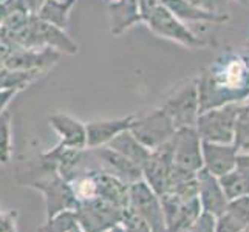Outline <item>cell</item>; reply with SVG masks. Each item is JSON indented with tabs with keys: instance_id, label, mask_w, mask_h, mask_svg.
<instances>
[{
	"instance_id": "1",
	"label": "cell",
	"mask_w": 249,
	"mask_h": 232,
	"mask_svg": "<svg viewBox=\"0 0 249 232\" xmlns=\"http://www.w3.org/2000/svg\"><path fill=\"white\" fill-rule=\"evenodd\" d=\"M200 113L249 101V65L242 51H226L196 76Z\"/></svg>"
},
{
	"instance_id": "2",
	"label": "cell",
	"mask_w": 249,
	"mask_h": 232,
	"mask_svg": "<svg viewBox=\"0 0 249 232\" xmlns=\"http://www.w3.org/2000/svg\"><path fill=\"white\" fill-rule=\"evenodd\" d=\"M0 33L5 34V37L13 44V47L23 48H51L61 54L74 56L78 54L79 45L68 36L65 30L56 27L40 17L31 14L30 19L22 23L20 27L11 31Z\"/></svg>"
},
{
	"instance_id": "3",
	"label": "cell",
	"mask_w": 249,
	"mask_h": 232,
	"mask_svg": "<svg viewBox=\"0 0 249 232\" xmlns=\"http://www.w3.org/2000/svg\"><path fill=\"white\" fill-rule=\"evenodd\" d=\"M144 25L153 34L175 42L187 50H201L211 45V42L196 36L183 20H179L166 5L161 3V0L145 14Z\"/></svg>"
},
{
	"instance_id": "4",
	"label": "cell",
	"mask_w": 249,
	"mask_h": 232,
	"mask_svg": "<svg viewBox=\"0 0 249 232\" xmlns=\"http://www.w3.org/2000/svg\"><path fill=\"white\" fill-rule=\"evenodd\" d=\"M130 132L147 149L155 150L174 138L177 127L170 115L160 106L144 113H136Z\"/></svg>"
},
{
	"instance_id": "5",
	"label": "cell",
	"mask_w": 249,
	"mask_h": 232,
	"mask_svg": "<svg viewBox=\"0 0 249 232\" xmlns=\"http://www.w3.org/2000/svg\"><path fill=\"white\" fill-rule=\"evenodd\" d=\"M240 107L242 104H228L201 111L195 124L201 140L208 143L232 144Z\"/></svg>"
},
{
	"instance_id": "6",
	"label": "cell",
	"mask_w": 249,
	"mask_h": 232,
	"mask_svg": "<svg viewBox=\"0 0 249 232\" xmlns=\"http://www.w3.org/2000/svg\"><path fill=\"white\" fill-rule=\"evenodd\" d=\"M31 187L45 196V206H47V220L53 218L62 211H76L79 206V200L76 198L73 192V187L70 181L59 174L57 167H51L47 172L45 178L34 179L30 183Z\"/></svg>"
},
{
	"instance_id": "7",
	"label": "cell",
	"mask_w": 249,
	"mask_h": 232,
	"mask_svg": "<svg viewBox=\"0 0 249 232\" xmlns=\"http://www.w3.org/2000/svg\"><path fill=\"white\" fill-rule=\"evenodd\" d=\"M161 107L170 115L177 130L184 127H195L196 119L200 116V98L196 77L187 81L172 94H169Z\"/></svg>"
},
{
	"instance_id": "8",
	"label": "cell",
	"mask_w": 249,
	"mask_h": 232,
	"mask_svg": "<svg viewBox=\"0 0 249 232\" xmlns=\"http://www.w3.org/2000/svg\"><path fill=\"white\" fill-rule=\"evenodd\" d=\"M76 215L82 232H106L123 221L124 209L101 196H94L79 203Z\"/></svg>"
},
{
	"instance_id": "9",
	"label": "cell",
	"mask_w": 249,
	"mask_h": 232,
	"mask_svg": "<svg viewBox=\"0 0 249 232\" xmlns=\"http://www.w3.org/2000/svg\"><path fill=\"white\" fill-rule=\"evenodd\" d=\"M128 208L147 221V225L152 228L153 232H166L161 196L142 178L130 184Z\"/></svg>"
},
{
	"instance_id": "10",
	"label": "cell",
	"mask_w": 249,
	"mask_h": 232,
	"mask_svg": "<svg viewBox=\"0 0 249 232\" xmlns=\"http://www.w3.org/2000/svg\"><path fill=\"white\" fill-rule=\"evenodd\" d=\"M174 164L183 170L196 174L204 167L203 162V140L195 127L178 128L172 138Z\"/></svg>"
},
{
	"instance_id": "11",
	"label": "cell",
	"mask_w": 249,
	"mask_h": 232,
	"mask_svg": "<svg viewBox=\"0 0 249 232\" xmlns=\"http://www.w3.org/2000/svg\"><path fill=\"white\" fill-rule=\"evenodd\" d=\"M161 204L164 212L166 232H186L203 212L198 196L183 200L178 195L167 192L161 195Z\"/></svg>"
},
{
	"instance_id": "12",
	"label": "cell",
	"mask_w": 249,
	"mask_h": 232,
	"mask_svg": "<svg viewBox=\"0 0 249 232\" xmlns=\"http://www.w3.org/2000/svg\"><path fill=\"white\" fill-rule=\"evenodd\" d=\"M160 0H115L108 3L110 33L121 36L135 25L144 23L147 14Z\"/></svg>"
},
{
	"instance_id": "13",
	"label": "cell",
	"mask_w": 249,
	"mask_h": 232,
	"mask_svg": "<svg viewBox=\"0 0 249 232\" xmlns=\"http://www.w3.org/2000/svg\"><path fill=\"white\" fill-rule=\"evenodd\" d=\"M172 170H174V149L170 140L164 145L152 150L149 160L142 166V179L161 196L170 191Z\"/></svg>"
},
{
	"instance_id": "14",
	"label": "cell",
	"mask_w": 249,
	"mask_h": 232,
	"mask_svg": "<svg viewBox=\"0 0 249 232\" xmlns=\"http://www.w3.org/2000/svg\"><path fill=\"white\" fill-rule=\"evenodd\" d=\"M61 56V53H57V51L51 48L13 47L2 61V64L8 68H13V70L37 71L47 74L59 62Z\"/></svg>"
},
{
	"instance_id": "15",
	"label": "cell",
	"mask_w": 249,
	"mask_h": 232,
	"mask_svg": "<svg viewBox=\"0 0 249 232\" xmlns=\"http://www.w3.org/2000/svg\"><path fill=\"white\" fill-rule=\"evenodd\" d=\"M50 127L59 136V145L73 150H85L87 147V124L68 113H51L48 116Z\"/></svg>"
},
{
	"instance_id": "16",
	"label": "cell",
	"mask_w": 249,
	"mask_h": 232,
	"mask_svg": "<svg viewBox=\"0 0 249 232\" xmlns=\"http://www.w3.org/2000/svg\"><path fill=\"white\" fill-rule=\"evenodd\" d=\"M196 181H198V200L203 212L220 217L228 209L229 200L220 184L218 177L203 167L196 172Z\"/></svg>"
},
{
	"instance_id": "17",
	"label": "cell",
	"mask_w": 249,
	"mask_h": 232,
	"mask_svg": "<svg viewBox=\"0 0 249 232\" xmlns=\"http://www.w3.org/2000/svg\"><path fill=\"white\" fill-rule=\"evenodd\" d=\"M135 119V115H127L123 118L96 119L87 123V147L90 150L108 145L119 133L128 130Z\"/></svg>"
},
{
	"instance_id": "18",
	"label": "cell",
	"mask_w": 249,
	"mask_h": 232,
	"mask_svg": "<svg viewBox=\"0 0 249 232\" xmlns=\"http://www.w3.org/2000/svg\"><path fill=\"white\" fill-rule=\"evenodd\" d=\"M238 149L234 144H220L203 141V162L204 169H208L215 177H223L235 167Z\"/></svg>"
},
{
	"instance_id": "19",
	"label": "cell",
	"mask_w": 249,
	"mask_h": 232,
	"mask_svg": "<svg viewBox=\"0 0 249 232\" xmlns=\"http://www.w3.org/2000/svg\"><path fill=\"white\" fill-rule=\"evenodd\" d=\"M93 153L96 155L101 161H104V164L107 166V172L116 175L118 178H121L123 181L132 184L142 178V169L140 166H136L135 162L127 160L116 150L110 149L108 145H104V147H99V149H93Z\"/></svg>"
},
{
	"instance_id": "20",
	"label": "cell",
	"mask_w": 249,
	"mask_h": 232,
	"mask_svg": "<svg viewBox=\"0 0 249 232\" xmlns=\"http://www.w3.org/2000/svg\"><path fill=\"white\" fill-rule=\"evenodd\" d=\"M162 5H166L179 20L187 23H212L220 25L229 20V14H215L204 11L201 8L195 6L187 0H161Z\"/></svg>"
},
{
	"instance_id": "21",
	"label": "cell",
	"mask_w": 249,
	"mask_h": 232,
	"mask_svg": "<svg viewBox=\"0 0 249 232\" xmlns=\"http://www.w3.org/2000/svg\"><path fill=\"white\" fill-rule=\"evenodd\" d=\"M98 186V196L110 201L118 208H128V189L130 184L123 181L121 178L110 174V172H94Z\"/></svg>"
},
{
	"instance_id": "22",
	"label": "cell",
	"mask_w": 249,
	"mask_h": 232,
	"mask_svg": "<svg viewBox=\"0 0 249 232\" xmlns=\"http://www.w3.org/2000/svg\"><path fill=\"white\" fill-rule=\"evenodd\" d=\"M108 147L116 150L118 153H121L123 157L130 160L132 162H135V164L140 166L141 169L152 153L150 149H147L142 143H140L135 138V135L130 132V128L123 132V133H119L116 138L108 144Z\"/></svg>"
},
{
	"instance_id": "23",
	"label": "cell",
	"mask_w": 249,
	"mask_h": 232,
	"mask_svg": "<svg viewBox=\"0 0 249 232\" xmlns=\"http://www.w3.org/2000/svg\"><path fill=\"white\" fill-rule=\"evenodd\" d=\"M76 3H78V0H48L36 16L59 28L67 30L71 10Z\"/></svg>"
},
{
	"instance_id": "24",
	"label": "cell",
	"mask_w": 249,
	"mask_h": 232,
	"mask_svg": "<svg viewBox=\"0 0 249 232\" xmlns=\"http://www.w3.org/2000/svg\"><path fill=\"white\" fill-rule=\"evenodd\" d=\"M44 73L37 71H20L5 67L0 62V90H23L28 85L39 81Z\"/></svg>"
},
{
	"instance_id": "25",
	"label": "cell",
	"mask_w": 249,
	"mask_h": 232,
	"mask_svg": "<svg viewBox=\"0 0 249 232\" xmlns=\"http://www.w3.org/2000/svg\"><path fill=\"white\" fill-rule=\"evenodd\" d=\"M13 158V115L10 110L0 115V164L6 166Z\"/></svg>"
},
{
	"instance_id": "26",
	"label": "cell",
	"mask_w": 249,
	"mask_h": 232,
	"mask_svg": "<svg viewBox=\"0 0 249 232\" xmlns=\"http://www.w3.org/2000/svg\"><path fill=\"white\" fill-rule=\"evenodd\" d=\"M218 179L229 201L238 198V196L249 195V179L245 178L243 175H240L235 169L220 177Z\"/></svg>"
},
{
	"instance_id": "27",
	"label": "cell",
	"mask_w": 249,
	"mask_h": 232,
	"mask_svg": "<svg viewBox=\"0 0 249 232\" xmlns=\"http://www.w3.org/2000/svg\"><path fill=\"white\" fill-rule=\"evenodd\" d=\"M39 232H82L76 211H62L53 218L47 220V225Z\"/></svg>"
},
{
	"instance_id": "28",
	"label": "cell",
	"mask_w": 249,
	"mask_h": 232,
	"mask_svg": "<svg viewBox=\"0 0 249 232\" xmlns=\"http://www.w3.org/2000/svg\"><path fill=\"white\" fill-rule=\"evenodd\" d=\"M232 144L240 152H249V102L240 107Z\"/></svg>"
},
{
	"instance_id": "29",
	"label": "cell",
	"mask_w": 249,
	"mask_h": 232,
	"mask_svg": "<svg viewBox=\"0 0 249 232\" xmlns=\"http://www.w3.org/2000/svg\"><path fill=\"white\" fill-rule=\"evenodd\" d=\"M226 211H229L245 226H249V195H243L235 200H231Z\"/></svg>"
},
{
	"instance_id": "30",
	"label": "cell",
	"mask_w": 249,
	"mask_h": 232,
	"mask_svg": "<svg viewBox=\"0 0 249 232\" xmlns=\"http://www.w3.org/2000/svg\"><path fill=\"white\" fill-rule=\"evenodd\" d=\"M246 226L229 211H225L215 221V232H242Z\"/></svg>"
},
{
	"instance_id": "31",
	"label": "cell",
	"mask_w": 249,
	"mask_h": 232,
	"mask_svg": "<svg viewBox=\"0 0 249 232\" xmlns=\"http://www.w3.org/2000/svg\"><path fill=\"white\" fill-rule=\"evenodd\" d=\"M187 2H191L195 6H198V8H201V10L209 11V13L229 14L228 13L229 0H187Z\"/></svg>"
},
{
	"instance_id": "32",
	"label": "cell",
	"mask_w": 249,
	"mask_h": 232,
	"mask_svg": "<svg viewBox=\"0 0 249 232\" xmlns=\"http://www.w3.org/2000/svg\"><path fill=\"white\" fill-rule=\"evenodd\" d=\"M215 221L217 217L211 215L208 212H201V215L186 232H215Z\"/></svg>"
},
{
	"instance_id": "33",
	"label": "cell",
	"mask_w": 249,
	"mask_h": 232,
	"mask_svg": "<svg viewBox=\"0 0 249 232\" xmlns=\"http://www.w3.org/2000/svg\"><path fill=\"white\" fill-rule=\"evenodd\" d=\"M17 215L13 211L0 209V232H17Z\"/></svg>"
},
{
	"instance_id": "34",
	"label": "cell",
	"mask_w": 249,
	"mask_h": 232,
	"mask_svg": "<svg viewBox=\"0 0 249 232\" xmlns=\"http://www.w3.org/2000/svg\"><path fill=\"white\" fill-rule=\"evenodd\" d=\"M240 175L249 179V152H238L235 167H234Z\"/></svg>"
},
{
	"instance_id": "35",
	"label": "cell",
	"mask_w": 249,
	"mask_h": 232,
	"mask_svg": "<svg viewBox=\"0 0 249 232\" xmlns=\"http://www.w3.org/2000/svg\"><path fill=\"white\" fill-rule=\"evenodd\" d=\"M19 90H0V115L8 110V106L17 96Z\"/></svg>"
},
{
	"instance_id": "36",
	"label": "cell",
	"mask_w": 249,
	"mask_h": 232,
	"mask_svg": "<svg viewBox=\"0 0 249 232\" xmlns=\"http://www.w3.org/2000/svg\"><path fill=\"white\" fill-rule=\"evenodd\" d=\"M6 14H8V3H0V28L6 19Z\"/></svg>"
},
{
	"instance_id": "37",
	"label": "cell",
	"mask_w": 249,
	"mask_h": 232,
	"mask_svg": "<svg viewBox=\"0 0 249 232\" xmlns=\"http://www.w3.org/2000/svg\"><path fill=\"white\" fill-rule=\"evenodd\" d=\"M106 232H127V229L119 223V225H116V226H113L111 229H108V231H106Z\"/></svg>"
},
{
	"instance_id": "38",
	"label": "cell",
	"mask_w": 249,
	"mask_h": 232,
	"mask_svg": "<svg viewBox=\"0 0 249 232\" xmlns=\"http://www.w3.org/2000/svg\"><path fill=\"white\" fill-rule=\"evenodd\" d=\"M242 54L245 56V59H246V62H248V65H249V42L246 44V47L242 50Z\"/></svg>"
},
{
	"instance_id": "39",
	"label": "cell",
	"mask_w": 249,
	"mask_h": 232,
	"mask_svg": "<svg viewBox=\"0 0 249 232\" xmlns=\"http://www.w3.org/2000/svg\"><path fill=\"white\" fill-rule=\"evenodd\" d=\"M104 2H106V3L108 5V3H111V2H115V0H104Z\"/></svg>"
},
{
	"instance_id": "40",
	"label": "cell",
	"mask_w": 249,
	"mask_h": 232,
	"mask_svg": "<svg viewBox=\"0 0 249 232\" xmlns=\"http://www.w3.org/2000/svg\"><path fill=\"white\" fill-rule=\"evenodd\" d=\"M242 232H249V226H246V228H245V229H243Z\"/></svg>"
},
{
	"instance_id": "41",
	"label": "cell",
	"mask_w": 249,
	"mask_h": 232,
	"mask_svg": "<svg viewBox=\"0 0 249 232\" xmlns=\"http://www.w3.org/2000/svg\"><path fill=\"white\" fill-rule=\"evenodd\" d=\"M238 2H245V0H238Z\"/></svg>"
}]
</instances>
